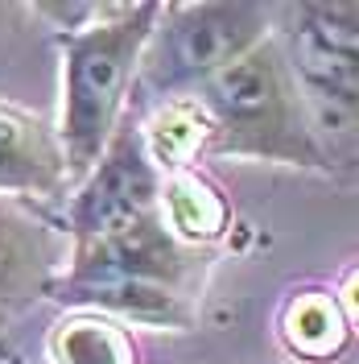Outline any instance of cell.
Instances as JSON below:
<instances>
[{"mask_svg": "<svg viewBox=\"0 0 359 364\" xmlns=\"http://www.w3.org/2000/svg\"><path fill=\"white\" fill-rule=\"evenodd\" d=\"M140 136H145V149L153 166L165 174H178V170H194V161L206 158V145H211V120L202 112V104L194 95H182V100H165L158 108L140 116Z\"/></svg>", "mask_w": 359, "mask_h": 364, "instance_id": "9c48e42d", "label": "cell"}, {"mask_svg": "<svg viewBox=\"0 0 359 364\" xmlns=\"http://www.w3.org/2000/svg\"><path fill=\"white\" fill-rule=\"evenodd\" d=\"M194 100L211 120L206 158L326 170L310 108L272 33L223 75H215L206 87L194 91Z\"/></svg>", "mask_w": 359, "mask_h": 364, "instance_id": "7a4b0ae2", "label": "cell"}, {"mask_svg": "<svg viewBox=\"0 0 359 364\" xmlns=\"http://www.w3.org/2000/svg\"><path fill=\"white\" fill-rule=\"evenodd\" d=\"M161 4H104V13L74 33H58V145L70 186H79L133 108L140 54Z\"/></svg>", "mask_w": 359, "mask_h": 364, "instance_id": "6da1fadb", "label": "cell"}, {"mask_svg": "<svg viewBox=\"0 0 359 364\" xmlns=\"http://www.w3.org/2000/svg\"><path fill=\"white\" fill-rule=\"evenodd\" d=\"M158 211H161V224L174 232V240H182L186 249H199V252L206 245H215L231 224V207H227L223 191L199 170L165 174Z\"/></svg>", "mask_w": 359, "mask_h": 364, "instance_id": "ba28073f", "label": "cell"}, {"mask_svg": "<svg viewBox=\"0 0 359 364\" xmlns=\"http://www.w3.org/2000/svg\"><path fill=\"white\" fill-rule=\"evenodd\" d=\"M50 364H140L133 331L120 318L95 311H70L50 331Z\"/></svg>", "mask_w": 359, "mask_h": 364, "instance_id": "8fae6325", "label": "cell"}, {"mask_svg": "<svg viewBox=\"0 0 359 364\" xmlns=\"http://www.w3.org/2000/svg\"><path fill=\"white\" fill-rule=\"evenodd\" d=\"M335 298H338V306H343V315H347V323H351V331H359V265L347 269Z\"/></svg>", "mask_w": 359, "mask_h": 364, "instance_id": "7c38bea8", "label": "cell"}, {"mask_svg": "<svg viewBox=\"0 0 359 364\" xmlns=\"http://www.w3.org/2000/svg\"><path fill=\"white\" fill-rule=\"evenodd\" d=\"M281 340L293 356L326 364L347 352L351 323H347V315H343V306L331 290H302L281 311Z\"/></svg>", "mask_w": 359, "mask_h": 364, "instance_id": "30bf717a", "label": "cell"}, {"mask_svg": "<svg viewBox=\"0 0 359 364\" xmlns=\"http://www.w3.org/2000/svg\"><path fill=\"white\" fill-rule=\"evenodd\" d=\"M272 13L277 4H252V0L161 4L149 46L140 54L133 95L145 100V112L165 100L194 95L269 38Z\"/></svg>", "mask_w": 359, "mask_h": 364, "instance_id": "277c9868", "label": "cell"}, {"mask_svg": "<svg viewBox=\"0 0 359 364\" xmlns=\"http://www.w3.org/2000/svg\"><path fill=\"white\" fill-rule=\"evenodd\" d=\"M58 265V232L33 215L21 199L0 195V318L50 298V286L62 277Z\"/></svg>", "mask_w": 359, "mask_h": 364, "instance_id": "52a82bcc", "label": "cell"}, {"mask_svg": "<svg viewBox=\"0 0 359 364\" xmlns=\"http://www.w3.org/2000/svg\"><path fill=\"white\" fill-rule=\"evenodd\" d=\"M158 199H161V170L149 158L145 136H140V120L128 108L116 136L108 141L104 158L83 174V182L70 195L67 207L70 249L108 240L116 232L158 215Z\"/></svg>", "mask_w": 359, "mask_h": 364, "instance_id": "5b68a950", "label": "cell"}, {"mask_svg": "<svg viewBox=\"0 0 359 364\" xmlns=\"http://www.w3.org/2000/svg\"><path fill=\"white\" fill-rule=\"evenodd\" d=\"M272 38L310 108L326 170L359 161V4H277Z\"/></svg>", "mask_w": 359, "mask_h": 364, "instance_id": "3957f363", "label": "cell"}, {"mask_svg": "<svg viewBox=\"0 0 359 364\" xmlns=\"http://www.w3.org/2000/svg\"><path fill=\"white\" fill-rule=\"evenodd\" d=\"M67 186L70 174L54 120L17 100H0V195L54 199Z\"/></svg>", "mask_w": 359, "mask_h": 364, "instance_id": "8992f818", "label": "cell"}]
</instances>
